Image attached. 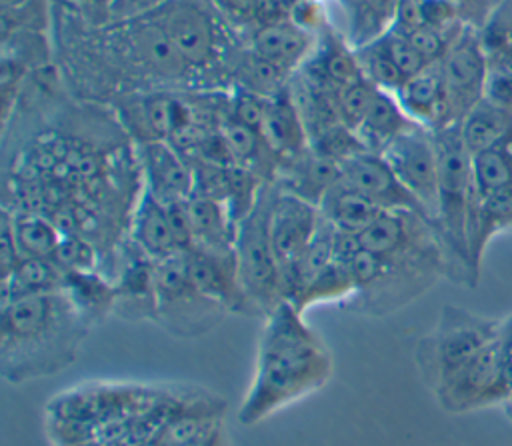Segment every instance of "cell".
Masks as SVG:
<instances>
[{"label": "cell", "instance_id": "obj_1", "mask_svg": "<svg viewBox=\"0 0 512 446\" xmlns=\"http://www.w3.org/2000/svg\"><path fill=\"white\" fill-rule=\"evenodd\" d=\"M332 354L288 300L266 318L258 340L252 380L238 420L254 426L274 412L322 390L332 378Z\"/></svg>", "mask_w": 512, "mask_h": 446}, {"label": "cell", "instance_id": "obj_2", "mask_svg": "<svg viewBox=\"0 0 512 446\" xmlns=\"http://www.w3.org/2000/svg\"><path fill=\"white\" fill-rule=\"evenodd\" d=\"M90 330V322L64 290L2 302V378L24 384L66 370Z\"/></svg>", "mask_w": 512, "mask_h": 446}, {"label": "cell", "instance_id": "obj_3", "mask_svg": "<svg viewBox=\"0 0 512 446\" xmlns=\"http://www.w3.org/2000/svg\"><path fill=\"white\" fill-rule=\"evenodd\" d=\"M438 152V232L450 262L470 274L468 222L474 202L472 154L464 146L460 122L432 130Z\"/></svg>", "mask_w": 512, "mask_h": 446}, {"label": "cell", "instance_id": "obj_4", "mask_svg": "<svg viewBox=\"0 0 512 446\" xmlns=\"http://www.w3.org/2000/svg\"><path fill=\"white\" fill-rule=\"evenodd\" d=\"M272 194L274 182L264 184L254 208L236 224L234 238L236 270L242 290L262 318L286 300L282 268L268 228Z\"/></svg>", "mask_w": 512, "mask_h": 446}, {"label": "cell", "instance_id": "obj_5", "mask_svg": "<svg viewBox=\"0 0 512 446\" xmlns=\"http://www.w3.org/2000/svg\"><path fill=\"white\" fill-rule=\"evenodd\" d=\"M500 326L460 308L444 306L436 328L420 338L414 352L424 384L434 392L486 346L500 332Z\"/></svg>", "mask_w": 512, "mask_h": 446}, {"label": "cell", "instance_id": "obj_6", "mask_svg": "<svg viewBox=\"0 0 512 446\" xmlns=\"http://www.w3.org/2000/svg\"><path fill=\"white\" fill-rule=\"evenodd\" d=\"M156 324L174 338H200L226 314L192 282L186 252L154 262Z\"/></svg>", "mask_w": 512, "mask_h": 446}, {"label": "cell", "instance_id": "obj_7", "mask_svg": "<svg viewBox=\"0 0 512 446\" xmlns=\"http://www.w3.org/2000/svg\"><path fill=\"white\" fill-rule=\"evenodd\" d=\"M148 14L192 72L212 70L220 62L230 22L210 0H166Z\"/></svg>", "mask_w": 512, "mask_h": 446}, {"label": "cell", "instance_id": "obj_8", "mask_svg": "<svg viewBox=\"0 0 512 446\" xmlns=\"http://www.w3.org/2000/svg\"><path fill=\"white\" fill-rule=\"evenodd\" d=\"M502 330V326H500ZM512 386V366L506 358L500 332L482 346L454 376L434 390L446 412H468L496 402Z\"/></svg>", "mask_w": 512, "mask_h": 446}, {"label": "cell", "instance_id": "obj_9", "mask_svg": "<svg viewBox=\"0 0 512 446\" xmlns=\"http://www.w3.org/2000/svg\"><path fill=\"white\" fill-rule=\"evenodd\" d=\"M382 158L404 188L416 198L426 216L436 226L438 222V152L432 130L416 124L392 138ZM438 228V226H436Z\"/></svg>", "mask_w": 512, "mask_h": 446}, {"label": "cell", "instance_id": "obj_10", "mask_svg": "<svg viewBox=\"0 0 512 446\" xmlns=\"http://www.w3.org/2000/svg\"><path fill=\"white\" fill-rule=\"evenodd\" d=\"M446 126L460 122L470 108L484 98L488 56L482 46L480 34L472 26H464L452 40L448 52L440 60Z\"/></svg>", "mask_w": 512, "mask_h": 446}, {"label": "cell", "instance_id": "obj_11", "mask_svg": "<svg viewBox=\"0 0 512 446\" xmlns=\"http://www.w3.org/2000/svg\"><path fill=\"white\" fill-rule=\"evenodd\" d=\"M118 116L134 144L168 140L178 130L200 120L182 96L168 92L128 94L118 104Z\"/></svg>", "mask_w": 512, "mask_h": 446}, {"label": "cell", "instance_id": "obj_12", "mask_svg": "<svg viewBox=\"0 0 512 446\" xmlns=\"http://www.w3.org/2000/svg\"><path fill=\"white\" fill-rule=\"evenodd\" d=\"M320 224L318 206L274 184L268 228L282 268V284L288 270L298 262Z\"/></svg>", "mask_w": 512, "mask_h": 446}, {"label": "cell", "instance_id": "obj_13", "mask_svg": "<svg viewBox=\"0 0 512 446\" xmlns=\"http://www.w3.org/2000/svg\"><path fill=\"white\" fill-rule=\"evenodd\" d=\"M188 272L194 286L222 310L242 316H258L256 308L242 290L234 252H210L200 248L186 250Z\"/></svg>", "mask_w": 512, "mask_h": 446}, {"label": "cell", "instance_id": "obj_14", "mask_svg": "<svg viewBox=\"0 0 512 446\" xmlns=\"http://www.w3.org/2000/svg\"><path fill=\"white\" fill-rule=\"evenodd\" d=\"M340 172H342V180L348 186H352L354 190L364 194L378 208H382V210H412V212L426 216L422 206L404 188V184L392 172L390 164L382 158V154H376L370 150L356 152L354 156L346 158L340 164Z\"/></svg>", "mask_w": 512, "mask_h": 446}, {"label": "cell", "instance_id": "obj_15", "mask_svg": "<svg viewBox=\"0 0 512 446\" xmlns=\"http://www.w3.org/2000/svg\"><path fill=\"white\" fill-rule=\"evenodd\" d=\"M144 188L160 202L184 200L194 192L192 164L166 140L136 144Z\"/></svg>", "mask_w": 512, "mask_h": 446}, {"label": "cell", "instance_id": "obj_16", "mask_svg": "<svg viewBox=\"0 0 512 446\" xmlns=\"http://www.w3.org/2000/svg\"><path fill=\"white\" fill-rule=\"evenodd\" d=\"M260 134L272 154L278 158V166L282 162L298 158L310 148L304 118L288 86L276 96L268 98L260 124Z\"/></svg>", "mask_w": 512, "mask_h": 446}, {"label": "cell", "instance_id": "obj_17", "mask_svg": "<svg viewBox=\"0 0 512 446\" xmlns=\"http://www.w3.org/2000/svg\"><path fill=\"white\" fill-rule=\"evenodd\" d=\"M224 402L210 396L178 398L168 420L154 434L160 446H196L220 426Z\"/></svg>", "mask_w": 512, "mask_h": 446}, {"label": "cell", "instance_id": "obj_18", "mask_svg": "<svg viewBox=\"0 0 512 446\" xmlns=\"http://www.w3.org/2000/svg\"><path fill=\"white\" fill-rule=\"evenodd\" d=\"M394 96L412 122L428 130H438L446 126V102L440 62H430L420 72L406 78L394 92Z\"/></svg>", "mask_w": 512, "mask_h": 446}, {"label": "cell", "instance_id": "obj_19", "mask_svg": "<svg viewBox=\"0 0 512 446\" xmlns=\"http://www.w3.org/2000/svg\"><path fill=\"white\" fill-rule=\"evenodd\" d=\"M128 240L154 262L164 260L176 252H182L174 238L164 202H160L144 186L138 194V200L130 216Z\"/></svg>", "mask_w": 512, "mask_h": 446}, {"label": "cell", "instance_id": "obj_20", "mask_svg": "<svg viewBox=\"0 0 512 446\" xmlns=\"http://www.w3.org/2000/svg\"><path fill=\"white\" fill-rule=\"evenodd\" d=\"M314 48V34L296 26L290 18L256 26L250 38V50L268 62L292 74L300 68Z\"/></svg>", "mask_w": 512, "mask_h": 446}, {"label": "cell", "instance_id": "obj_21", "mask_svg": "<svg viewBox=\"0 0 512 446\" xmlns=\"http://www.w3.org/2000/svg\"><path fill=\"white\" fill-rule=\"evenodd\" d=\"M506 228H512V188L474 196L468 222L470 274L478 272L480 258L490 238Z\"/></svg>", "mask_w": 512, "mask_h": 446}, {"label": "cell", "instance_id": "obj_22", "mask_svg": "<svg viewBox=\"0 0 512 446\" xmlns=\"http://www.w3.org/2000/svg\"><path fill=\"white\" fill-rule=\"evenodd\" d=\"M190 220L194 232V246L210 252H234L236 222L226 204L196 196L188 198Z\"/></svg>", "mask_w": 512, "mask_h": 446}, {"label": "cell", "instance_id": "obj_23", "mask_svg": "<svg viewBox=\"0 0 512 446\" xmlns=\"http://www.w3.org/2000/svg\"><path fill=\"white\" fill-rule=\"evenodd\" d=\"M318 210L328 222L348 234H360L382 212V208L348 186L342 178L324 194Z\"/></svg>", "mask_w": 512, "mask_h": 446}, {"label": "cell", "instance_id": "obj_24", "mask_svg": "<svg viewBox=\"0 0 512 446\" xmlns=\"http://www.w3.org/2000/svg\"><path fill=\"white\" fill-rule=\"evenodd\" d=\"M412 126H416V122H412L406 116L396 96L392 92L378 88L366 118L362 120L354 134L358 136L366 150L380 154L392 138H396Z\"/></svg>", "mask_w": 512, "mask_h": 446}, {"label": "cell", "instance_id": "obj_25", "mask_svg": "<svg viewBox=\"0 0 512 446\" xmlns=\"http://www.w3.org/2000/svg\"><path fill=\"white\" fill-rule=\"evenodd\" d=\"M346 16V42L356 50L386 34L396 22L398 0H338Z\"/></svg>", "mask_w": 512, "mask_h": 446}, {"label": "cell", "instance_id": "obj_26", "mask_svg": "<svg viewBox=\"0 0 512 446\" xmlns=\"http://www.w3.org/2000/svg\"><path fill=\"white\" fill-rule=\"evenodd\" d=\"M68 272L54 258H22L10 274L2 278V302L62 290Z\"/></svg>", "mask_w": 512, "mask_h": 446}, {"label": "cell", "instance_id": "obj_27", "mask_svg": "<svg viewBox=\"0 0 512 446\" xmlns=\"http://www.w3.org/2000/svg\"><path fill=\"white\" fill-rule=\"evenodd\" d=\"M356 296V282L350 270V264L344 260H334L318 272L298 294H294L288 302L298 310L306 312L316 304L326 302H348Z\"/></svg>", "mask_w": 512, "mask_h": 446}, {"label": "cell", "instance_id": "obj_28", "mask_svg": "<svg viewBox=\"0 0 512 446\" xmlns=\"http://www.w3.org/2000/svg\"><path fill=\"white\" fill-rule=\"evenodd\" d=\"M512 130V110L494 104L488 98L476 102L470 112L460 120V134L464 146L474 156Z\"/></svg>", "mask_w": 512, "mask_h": 446}, {"label": "cell", "instance_id": "obj_29", "mask_svg": "<svg viewBox=\"0 0 512 446\" xmlns=\"http://www.w3.org/2000/svg\"><path fill=\"white\" fill-rule=\"evenodd\" d=\"M62 290L90 326L102 322L108 314H114L116 290L114 284L100 276V272H68Z\"/></svg>", "mask_w": 512, "mask_h": 446}, {"label": "cell", "instance_id": "obj_30", "mask_svg": "<svg viewBox=\"0 0 512 446\" xmlns=\"http://www.w3.org/2000/svg\"><path fill=\"white\" fill-rule=\"evenodd\" d=\"M8 210V208H6ZM10 212V210H8ZM12 228L22 258H54L62 232L50 216L36 212H10Z\"/></svg>", "mask_w": 512, "mask_h": 446}, {"label": "cell", "instance_id": "obj_31", "mask_svg": "<svg viewBox=\"0 0 512 446\" xmlns=\"http://www.w3.org/2000/svg\"><path fill=\"white\" fill-rule=\"evenodd\" d=\"M474 196L512 188V130L490 148L472 156Z\"/></svg>", "mask_w": 512, "mask_h": 446}, {"label": "cell", "instance_id": "obj_32", "mask_svg": "<svg viewBox=\"0 0 512 446\" xmlns=\"http://www.w3.org/2000/svg\"><path fill=\"white\" fill-rule=\"evenodd\" d=\"M288 76L290 74H286L282 68L268 62L266 58L258 56L250 48L246 52H240V56H238V62H236L238 86L252 90L260 96L272 98L278 92H282L286 88Z\"/></svg>", "mask_w": 512, "mask_h": 446}, {"label": "cell", "instance_id": "obj_33", "mask_svg": "<svg viewBox=\"0 0 512 446\" xmlns=\"http://www.w3.org/2000/svg\"><path fill=\"white\" fill-rule=\"evenodd\" d=\"M52 0H0L2 36L16 30L48 32Z\"/></svg>", "mask_w": 512, "mask_h": 446}, {"label": "cell", "instance_id": "obj_34", "mask_svg": "<svg viewBox=\"0 0 512 446\" xmlns=\"http://www.w3.org/2000/svg\"><path fill=\"white\" fill-rule=\"evenodd\" d=\"M354 52H356V58H358V64H360L364 76L374 86H378L380 90L392 92V94L400 88L404 78L398 72V68L394 66V62L390 60L380 38H376L374 42H370L366 46L356 48Z\"/></svg>", "mask_w": 512, "mask_h": 446}, {"label": "cell", "instance_id": "obj_35", "mask_svg": "<svg viewBox=\"0 0 512 446\" xmlns=\"http://www.w3.org/2000/svg\"><path fill=\"white\" fill-rule=\"evenodd\" d=\"M376 92H378V86H374L368 78H362L344 88H338L334 106L340 122L352 132H356L362 120L366 118Z\"/></svg>", "mask_w": 512, "mask_h": 446}, {"label": "cell", "instance_id": "obj_36", "mask_svg": "<svg viewBox=\"0 0 512 446\" xmlns=\"http://www.w3.org/2000/svg\"><path fill=\"white\" fill-rule=\"evenodd\" d=\"M54 260L66 270V272H98V252L92 246L90 240L64 234L62 242L56 250Z\"/></svg>", "mask_w": 512, "mask_h": 446}, {"label": "cell", "instance_id": "obj_37", "mask_svg": "<svg viewBox=\"0 0 512 446\" xmlns=\"http://www.w3.org/2000/svg\"><path fill=\"white\" fill-rule=\"evenodd\" d=\"M390 60L394 62V66L398 68V72L402 74V78H410L416 72H420L428 62L416 52V48L410 44V40L406 38V34H402L396 28H390L386 34L380 36Z\"/></svg>", "mask_w": 512, "mask_h": 446}, {"label": "cell", "instance_id": "obj_38", "mask_svg": "<svg viewBox=\"0 0 512 446\" xmlns=\"http://www.w3.org/2000/svg\"><path fill=\"white\" fill-rule=\"evenodd\" d=\"M266 96H260L252 90H246L242 86L234 88V94L230 96L228 102V112L230 116H234L238 122L254 128L260 132V124L264 118V110H266Z\"/></svg>", "mask_w": 512, "mask_h": 446}, {"label": "cell", "instance_id": "obj_39", "mask_svg": "<svg viewBox=\"0 0 512 446\" xmlns=\"http://www.w3.org/2000/svg\"><path fill=\"white\" fill-rule=\"evenodd\" d=\"M112 2L114 0H52L54 6H60L64 10L78 14L90 26L108 24Z\"/></svg>", "mask_w": 512, "mask_h": 446}, {"label": "cell", "instance_id": "obj_40", "mask_svg": "<svg viewBox=\"0 0 512 446\" xmlns=\"http://www.w3.org/2000/svg\"><path fill=\"white\" fill-rule=\"evenodd\" d=\"M216 10L234 26H246L256 22L260 0H210Z\"/></svg>", "mask_w": 512, "mask_h": 446}, {"label": "cell", "instance_id": "obj_41", "mask_svg": "<svg viewBox=\"0 0 512 446\" xmlns=\"http://www.w3.org/2000/svg\"><path fill=\"white\" fill-rule=\"evenodd\" d=\"M164 2L166 0H114L112 6H110L108 24L148 14V12H152L154 8H158Z\"/></svg>", "mask_w": 512, "mask_h": 446}, {"label": "cell", "instance_id": "obj_42", "mask_svg": "<svg viewBox=\"0 0 512 446\" xmlns=\"http://www.w3.org/2000/svg\"><path fill=\"white\" fill-rule=\"evenodd\" d=\"M484 98L492 100L494 104L512 110V78H494L486 76V90Z\"/></svg>", "mask_w": 512, "mask_h": 446}, {"label": "cell", "instance_id": "obj_43", "mask_svg": "<svg viewBox=\"0 0 512 446\" xmlns=\"http://www.w3.org/2000/svg\"><path fill=\"white\" fill-rule=\"evenodd\" d=\"M196 446H228V438L222 430V424L214 432H210L204 440H200Z\"/></svg>", "mask_w": 512, "mask_h": 446}]
</instances>
